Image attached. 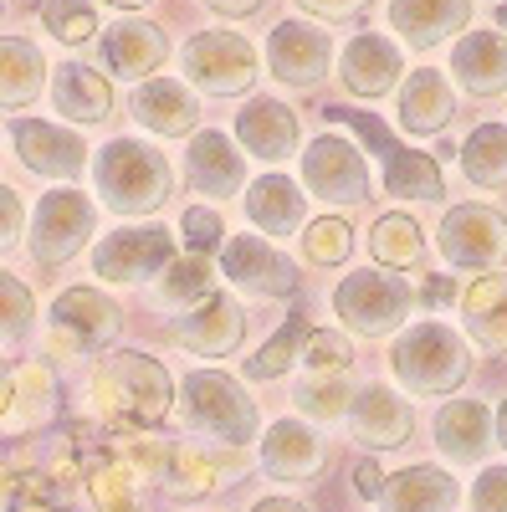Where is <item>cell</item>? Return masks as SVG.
Here are the masks:
<instances>
[{"label": "cell", "mask_w": 507, "mask_h": 512, "mask_svg": "<svg viewBox=\"0 0 507 512\" xmlns=\"http://www.w3.org/2000/svg\"><path fill=\"white\" fill-rule=\"evenodd\" d=\"M175 262V236L164 226H134V231H113L93 246V272L103 282H149Z\"/></svg>", "instance_id": "cell-11"}, {"label": "cell", "mask_w": 507, "mask_h": 512, "mask_svg": "<svg viewBox=\"0 0 507 512\" xmlns=\"http://www.w3.org/2000/svg\"><path fill=\"white\" fill-rule=\"evenodd\" d=\"M328 118H338V123H349L354 134H359V144L385 164V190L390 195H400V200H436L446 185H441V164L431 159V154H415V149H405L385 123H379L374 113H359V108H328Z\"/></svg>", "instance_id": "cell-7"}, {"label": "cell", "mask_w": 507, "mask_h": 512, "mask_svg": "<svg viewBox=\"0 0 507 512\" xmlns=\"http://www.w3.org/2000/svg\"><path fill=\"white\" fill-rule=\"evenodd\" d=\"M451 277H426V287H420V303L426 308H441V303H451Z\"/></svg>", "instance_id": "cell-49"}, {"label": "cell", "mask_w": 507, "mask_h": 512, "mask_svg": "<svg viewBox=\"0 0 507 512\" xmlns=\"http://www.w3.org/2000/svg\"><path fill=\"white\" fill-rule=\"evenodd\" d=\"M323 436L303 420H277L272 431L262 436V472L272 482H313L323 472Z\"/></svg>", "instance_id": "cell-21"}, {"label": "cell", "mask_w": 507, "mask_h": 512, "mask_svg": "<svg viewBox=\"0 0 507 512\" xmlns=\"http://www.w3.org/2000/svg\"><path fill=\"white\" fill-rule=\"evenodd\" d=\"M369 251L379 267H395V272H410L420 267V256H426V236L410 216H379L374 231H369Z\"/></svg>", "instance_id": "cell-38"}, {"label": "cell", "mask_w": 507, "mask_h": 512, "mask_svg": "<svg viewBox=\"0 0 507 512\" xmlns=\"http://www.w3.org/2000/svg\"><path fill=\"white\" fill-rule=\"evenodd\" d=\"M461 328L482 354H507V272H482L461 297Z\"/></svg>", "instance_id": "cell-30"}, {"label": "cell", "mask_w": 507, "mask_h": 512, "mask_svg": "<svg viewBox=\"0 0 507 512\" xmlns=\"http://www.w3.org/2000/svg\"><path fill=\"white\" fill-rule=\"evenodd\" d=\"M333 67V36L308 21H282L267 36V72L287 88H313Z\"/></svg>", "instance_id": "cell-14"}, {"label": "cell", "mask_w": 507, "mask_h": 512, "mask_svg": "<svg viewBox=\"0 0 507 512\" xmlns=\"http://www.w3.org/2000/svg\"><path fill=\"white\" fill-rule=\"evenodd\" d=\"M451 72L472 98H497L507 88V41L497 31H467L451 47Z\"/></svg>", "instance_id": "cell-27"}, {"label": "cell", "mask_w": 507, "mask_h": 512, "mask_svg": "<svg viewBox=\"0 0 507 512\" xmlns=\"http://www.w3.org/2000/svg\"><path fill=\"white\" fill-rule=\"evenodd\" d=\"M456 477L441 472V466L420 461V466H405L385 482V497H379V512H451L456 507Z\"/></svg>", "instance_id": "cell-32"}, {"label": "cell", "mask_w": 507, "mask_h": 512, "mask_svg": "<svg viewBox=\"0 0 507 512\" xmlns=\"http://www.w3.org/2000/svg\"><path fill=\"white\" fill-rule=\"evenodd\" d=\"M93 200L82 190H47L31 216V262L36 267H62L88 246L93 236Z\"/></svg>", "instance_id": "cell-9"}, {"label": "cell", "mask_w": 507, "mask_h": 512, "mask_svg": "<svg viewBox=\"0 0 507 512\" xmlns=\"http://www.w3.org/2000/svg\"><path fill=\"white\" fill-rule=\"evenodd\" d=\"M303 364H308L313 374H344V369L354 364V344H349V333H338V328H318V333L308 338Z\"/></svg>", "instance_id": "cell-43"}, {"label": "cell", "mask_w": 507, "mask_h": 512, "mask_svg": "<svg viewBox=\"0 0 507 512\" xmlns=\"http://www.w3.org/2000/svg\"><path fill=\"white\" fill-rule=\"evenodd\" d=\"M390 374L400 379L405 395H456L461 379L472 374L467 338L446 323H415L395 338Z\"/></svg>", "instance_id": "cell-3"}, {"label": "cell", "mask_w": 507, "mask_h": 512, "mask_svg": "<svg viewBox=\"0 0 507 512\" xmlns=\"http://www.w3.org/2000/svg\"><path fill=\"white\" fill-rule=\"evenodd\" d=\"M349 425H354V441H359V446H369V451H395V446L410 441L415 415H410V405L390 390V384H359L354 410H349Z\"/></svg>", "instance_id": "cell-19"}, {"label": "cell", "mask_w": 507, "mask_h": 512, "mask_svg": "<svg viewBox=\"0 0 507 512\" xmlns=\"http://www.w3.org/2000/svg\"><path fill=\"white\" fill-rule=\"evenodd\" d=\"M62 410V390H57V374L52 364H11L6 374V436H31L41 425H52Z\"/></svg>", "instance_id": "cell-17"}, {"label": "cell", "mask_w": 507, "mask_h": 512, "mask_svg": "<svg viewBox=\"0 0 507 512\" xmlns=\"http://www.w3.org/2000/svg\"><path fill=\"white\" fill-rule=\"evenodd\" d=\"M93 185L113 216H154L175 190L169 159L139 139H113L93 159Z\"/></svg>", "instance_id": "cell-2"}, {"label": "cell", "mask_w": 507, "mask_h": 512, "mask_svg": "<svg viewBox=\"0 0 507 512\" xmlns=\"http://www.w3.org/2000/svg\"><path fill=\"white\" fill-rule=\"evenodd\" d=\"M52 103H57V113L72 118V123H103L108 108H113V93H108V77H103V72L67 62V67H57V77H52Z\"/></svg>", "instance_id": "cell-33"}, {"label": "cell", "mask_w": 507, "mask_h": 512, "mask_svg": "<svg viewBox=\"0 0 507 512\" xmlns=\"http://www.w3.org/2000/svg\"><path fill=\"white\" fill-rule=\"evenodd\" d=\"M159 277H164L159 282V308H169V313H190L205 297H216V272H210L205 251H190L185 262H169Z\"/></svg>", "instance_id": "cell-37"}, {"label": "cell", "mask_w": 507, "mask_h": 512, "mask_svg": "<svg viewBox=\"0 0 507 512\" xmlns=\"http://www.w3.org/2000/svg\"><path fill=\"white\" fill-rule=\"evenodd\" d=\"M246 216L267 236H303L308 200L287 175H262V180H251V190H246Z\"/></svg>", "instance_id": "cell-31"}, {"label": "cell", "mask_w": 507, "mask_h": 512, "mask_svg": "<svg viewBox=\"0 0 507 512\" xmlns=\"http://www.w3.org/2000/svg\"><path fill=\"white\" fill-rule=\"evenodd\" d=\"M251 512H308V507H303V502H292V497H262Z\"/></svg>", "instance_id": "cell-51"}, {"label": "cell", "mask_w": 507, "mask_h": 512, "mask_svg": "<svg viewBox=\"0 0 507 512\" xmlns=\"http://www.w3.org/2000/svg\"><path fill=\"white\" fill-rule=\"evenodd\" d=\"M313 333H318V328H313L308 308H292L287 328L267 338L262 354L246 359V379H282L292 364H298V354H308V338H313Z\"/></svg>", "instance_id": "cell-36"}, {"label": "cell", "mask_w": 507, "mask_h": 512, "mask_svg": "<svg viewBox=\"0 0 507 512\" xmlns=\"http://www.w3.org/2000/svg\"><path fill=\"white\" fill-rule=\"evenodd\" d=\"M180 410H185V425L195 436L216 441L226 451H241L257 441L262 431V415H257V400H251L241 384L221 369H195L185 374V390H180Z\"/></svg>", "instance_id": "cell-4"}, {"label": "cell", "mask_w": 507, "mask_h": 512, "mask_svg": "<svg viewBox=\"0 0 507 512\" xmlns=\"http://www.w3.org/2000/svg\"><path fill=\"white\" fill-rule=\"evenodd\" d=\"M467 21H472V0H390V26L415 52L441 47Z\"/></svg>", "instance_id": "cell-26"}, {"label": "cell", "mask_w": 507, "mask_h": 512, "mask_svg": "<svg viewBox=\"0 0 507 512\" xmlns=\"http://www.w3.org/2000/svg\"><path fill=\"white\" fill-rule=\"evenodd\" d=\"M221 272L246 297H292L298 292V267L282 256L267 236H231L221 246Z\"/></svg>", "instance_id": "cell-12"}, {"label": "cell", "mask_w": 507, "mask_h": 512, "mask_svg": "<svg viewBox=\"0 0 507 512\" xmlns=\"http://www.w3.org/2000/svg\"><path fill=\"white\" fill-rule=\"evenodd\" d=\"M0 297H6V354H16L26 338H31V323H36V303H31V287L6 272L0 277Z\"/></svg>", "instance_id": "cell-42"}, {"label": "cell", "mask_w": 507, "mask_h": 512, "mask_svg": "<svg viewBox=\"0 0 507 512\" xmlns=\"http://www.w3.org/2000/svg\"><path fill=\"white\" fill-rule=\"evenodd\" d=\"M405 72V57L390 36H374V31H359L344 57H338V77L354 98H385Z\"/></svg>", "instance_id": "cell-20"}, {"label": "cell", "mask_w": 507, "mask_h": 512, "mask_svg": "<svg viewBox=\"0 0 507 512\" xmlns=\"http://www.w3.org/2000/svg\"><path fill=\"white\" fill-rule=\"evenodd\" d=\"M497 436V420L482 400H451L436 415V451L456 466H477Z\"/></svg>", "instance_id": "cell-24"}, {"label": "cell", "mask_w": 507, "mask_h": 512, "mask_svg": "<svg viewBox=\"0 0 507 512\" xmlns=\"http://www.w3.org/2000/svg\"><path fill=\"white\" fill-rule=\"evenodd\" d=\"M436 246L456 272H492L507 256V216L492 205H451L436 231Z\"/></svg>", "instance_id": "cell-10"}, {"label": "cell", "mask_w": 507, "mask_h": 512, "mask_svg": "<svg viewBox=\"0 0 507 512\" xmlns=\"http://www.w3.org/2000/svg\"><path fill=\"white\" fill-rule=\"evenodd\" d=\"M175 384L149 354H108L93 369V410L113 431H149L169 415Z\"/></svg>", "instance_id": "cell-1"}, {"label": "cell", "mask_w": 507, "mask_h": 512, "mask_svg": "<svg viewBox=\"0 0 507 512\" xmlns=\"http://www.w3.org/2000/svg\"><path fill=\"white\" fill-rule=\"evenodd\" d=\"M180 62H185V77L210 98L251 93V82H257V72H262L257 47H251L241 31H200V36H190Z\"/></svg>", "instance_id": "cell-8"}, {"label": "cell", "mask_w": 507, "mask_h": 512, "mask_svg": "<svg viewBox=\"0 0 507 512\" xmlns=\"http://www.w3.org/2000/svg\"><path fill=\"white\" fill-rule=\"evenodd\" d=\"M169 338H175L180 349L200 354V359H226V354L241 349L246 318H241V308H236V297L216 292V297H205L200 308L175 313V323H169Z\"/></svg>", "instance_id": "cell-15"}, {"label": "cell", "mask_w": 507, "mask_h": 512, "mask_svg": "<svg viewBox=\"0 0 507 512\" xmlns=\"http://www.w3.org/2000/svg\"><path fill=\"white\" fill-rule=\"evenodd\" d=\"M298 6L308 16H318V21H354V16H364L374 6V0H298Z\"/></svg>", "instance_id": "cell-46"}, {"label": "cell", "mask_w": 507, "mask_h": 512, "mask_svg": "<svg viewBox=\"0 0 507 512\" xmlns=\"http://www.w3.org/2000/svg\"><path fill=\"white\" fill-rule=\"evenodd\" d=\"M461 169L482 190H507V128L502 123H477L467 144H461Z\"/></svg>", "instance_id": "cell-35"}, {"label": "cell", "mask_w": 507, "mask_h": 512, "mask_svg": "<svg viewBox=\"0 0 507 512\" xmlns=\"http://www.w3.org/2000/svg\"><path fill=\"white\" fill-rule=\"evenodd\" d=\"M123 308L98 287H67L47 313V349L57 359H88L113 344Z\"/></svg>", "instance_id": "cell-6"}, {"label": "cell", "mask_w": 507, "mask_h": 512, "mask_svg": "<svg viewBox=\"0 0 507 512\" xmlns=\"http://www.w3.org/2000/svg\"><path fill=\"white\" fill-rule=\"evenodd\" d=\"M472 512H507V466H487L472 487Z\"/></svg>", "instance_id": "cell-45"}, {"label": "cell", "mask_w": 507, "mask_h": 512, "mask_svg": "<svg viewBox=\"0 0 507 512\" xmlns=\"http://www.w3.org/2000/svg\"><path fill=\"white\" fill-rule=\"evenodd\" d=\"M451 118H456L451 82H446L436 67H415V72L405 77V88H400V128H405V134L431 139V134H441Z\"/></svg>", "instance_id": "cell-29"}, {"label": "cell", "mask_w": 507, "mask_h": 512, "mask_svg": "<svg viewBox=\"0 0 507 512\" xmlns=\"http://www.w3.org/2000/svg\"><path fill=\"white\" fill-rule=\"evenodd\" d=\"M41 21H47V31L62 41V47H88V41L98 36L93 0H41Z\"/></svg>", "instance_id": "cell-41"}, {"label": "cell", "mask_w": 507, "mask_h": 512, "mask_svg": "<svg viewBox=\"0 0 507 512\" xmlns=\"http://www.w3.org/2000/svg\"><path fill=\"white\" fill-rule=\"evenodd\" d=\"M169 57V36L149 21H118L103 31V67L123 82H139L149 72H159Z\"/></svg>", "instance_id": "cell-23"}, {"label": "cell", "mask_w": 507, "mask_h": 512, "mask_svg": "<svg viewBox=\"0 0 507 512\" xmlns=\"http://www.w3.org/2000/svg\"><path fill=\"white\" fill-rule=\"evenodd\" d=\"M0 103L11 113L16 108H31L47 88V57H41L26 36H6V47H0Z\"/></svg>", "instance_id": "cell-34"}, {"label": "cell", "mask_w": 507, "mask_h": 512, "mask_svg": "<svg viewBox=\"0 0 507 512\" xmlns=\"http://www.w3.org/2000/svg\"><path fill=\"white\" fill-rule=\"evenodd\" d=\"M11 512H52L47 502H31V507H11Z\"/></svg>", "instance_id": "cell-54"}, {"label": "cell", "mask_w": 507, "mask_h": 512, "mask_svg": "<svg viewBox=\"0 0 507 512\" xmlns=\"http://www.w3.org/2000/svg\"><path fill=\"white\" fill-rule=\"evenodd\" d=\"M216 16H231V21H241V16H251V11H262V0H205Z\"/></svg>", "instance_id": "cell-50"}, {"label": "cell", "mask_w": 507, "mask_h": 512, "mask_svg": "<svg viewBox=\"0 0 507 512\" xmlns=\"http://www.w3.org/2000/svg\"><path fill=\"white\" fill-rule=\"evenodd\" d=\"M134 461L149 466V477L164 482V492H175V497H205V492H216L221 482H231V461H210L190 446H149L139 441L134 446Z\"/></svg>", "instance_id": "cell-18"}, {"label": "cell", "mask_w": 507, "mask_h": 512, "mask_svg": "<svg viewBox=\"0 0 507 512\" xmlns=\"http://www.w3.org/2000/svg\"><path fill=\"white\" fill-rule=\"evenodd\" d=\"M185 175H190V190L195 195H210V200H231L241 185H246V164L236 154V144L216 128H200L185 149Z\"/></svg>", "instance_id": "cell-22"}, {"label": "cell", "mask_w": 507, "mask_h": 512, "mask_svg": "<svg viewBox=\"0 0 507 512\" xmlns=\"http://www.w3.org/2000/svg\"><path fill=\"white\" fill-rule=\"evenodd\" d=\"M415 287L390 267V272H349L333 287V313L359 338H390L410 313H415Z\"/></svg>", "instance_id": "cell-5"}, {"label": "cell", "mask_w": 507, "mask_h": 512, "mask_svg": "<svg viewBox=\"0 0 507 512\" xmlns=\"http://www.w3.org/2000/svg\"><path fill=\"white\" fill-rule=\"evenodd\" d=\"M354 384H344L338 374H313V379H303L298 390H292V400H298V410L308 415V420H338V415H349L354 410Z\"/></svg>", "instance_id": "cell-39"}, {"label": "cell", "mask_w": 507, "mask_h": 512, "mask_svg": "<svg viewBox=\"0 0 507 512\" xmlns=\"http://www.w3.org/2000/svg\"><path fill=\"white\" fill-rule=\"evenodd\" d=\"M0 205H6V246H16L21 241V195L6 185L0 190Z\"/></svg>", "instance_id": "cell-48"}, {"label": "cell", "mask_w": 507, "mask_h": 512, "mask_svg": "<svg viewBox=\"0 0 507 512\" xmlns=\"http://www.w3.org/2000/svg\"><path fill=\"white\" fill-rule=\"evenodd\" d=\"M129 113L139 118V128H149V134L180 139V134H190V128H195L200 103H195V93L185 88V82H169V77L154 72L149 82H139V93H134Z\"/></svg>", "instance_id": "cell-25"}, {"label": "cell", "mask_w": 507, "mask_h": 512, "mask_svg": "<svg viewBox=\"0 0 507 512\" xmlns=\"http://www.w3.org/2000/svg\"><path fill=\"white\" fill-rule=\"evenodd\" d=\"M298 241H303V262H313V267H344L349 251H354V231H349V221H338V216L308 221Z\"/></svg>", "instance_id": "cell-40"}, {"label": "cell", "mask_w": 507, "mask_h": 512, "mask_svg": "<svg viewBox=\"0 0 507 512\" xmlns=\"http://www.w3.org/2000/svg\"><path fill=\"white\" fill-rule=\"evenodd\" d=\"M497 26H507V6H502V11H497Z\"/></svg>", "instance_id": "cell-55"}, {"label": "cell", "mask_w": 507, "mask_h": 512, "mask_svg": "<svg viewBox=\"0 0 507 512\" xmlns=\"http://www.w3.org/2000/svg\"><path fill=\"white\" fill-rule=\"evenodd\" d=\"M180 231H185V246H190V251H216V246H226V241H221V216H216V210H205V205H190V210H185Z\"/></svg>", "instance_id": "cell-44"}, {"label": "cell", "mask_w": 507, "mask_h": 512, "mask_svg": "<svg viewBox=\"0 0 507 512\" xmlns=\"http://www.w3.org/2000/svg\"><path fill=\"white\" fill-rule=\"evenodd\" d=\"M11 144H16V159L41 180H77V169L88 164V144H82L72 128L41 123V118H16Z\"/></svg>", "instance_id": "cell-16"}, {"label": "cell", "mask_w": 507, "mask_h": 512, "mask_svg": "<svg viewBox=\"0 0 507 512\" xmlns=\"http://www.w3.org/2000/svg\"><path fill=\"white\" fill-rule=\"evenodd\" d=\"M236 139L257 159H287L298 154V113L277 98H251L236 113Z\"/></svg>", "instance_id": "cell-28"}, {"label": "cell", "mask_w": 507, "mask_h": 512, "mask_svg": "<svg viewBox=\"0 0 507 512\" xmlns=\"http://www.w3.org/2000/svg\"><path fill=\"white\" fill-rule=\"evenodd\" d=\"M303 185L323 200V205H359L369 195V169L364 154L338 139V134H318L303 149Z\"/></svg>", "instance_id": "cell-13"}, {"label": "cell", "mask_w": 507, "mask_h": 512, "mask_svg": "<svg viewBox=\"0 0 507 512\" xmlns=\"http://www.w3.org/2000/svg\"><path fill=\"white\" fill-rule=\"evenodd\" d=\"M103 6H113V11H139V6H149V0H103Z\"/></svg>", "instance_id": "cell-52"}, {"label": "cell", "mask_w": 507, "mask_h": 512, "mask_svg": "<svg viewBox=\"0 0 507 512\" xmlns=\"http://www.w3.org/2000/svg\"><path fill=\"white\" fill-rule=\"evenodd\" d=\"M497 441L507 446V400H502V410H497Z\"/></svg>", "instance_id": "cell-53"}, {"label": "cell", "mask_w": 507, "mask_h": 512, "mask_svg": "<svg viewBox=\"0 0 507 512\" xmlns=\"http://www.w3.org/2000/svg\"><path fill=\"white\" fill-rule=\"evenodd\" d=\"M385 482H390V477H385V472H379V466H374V461H359V466H354V492H359V497H369V502H379V497H385Z\"/></svg>", "instance_id": "cell-47"}]
</instances>
